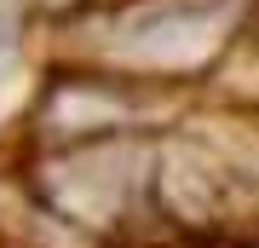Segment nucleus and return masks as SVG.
Wrapping results in <instances>:
<instances>
[{"label": "nucleus", "mask_w": 259, "mask_h": 248, "mask_svg": "<svg viewBox=\"0 0 259 248\" xmlns=\"http://www.w3.org/2000/svg\"><path fill=\"white\" fill-rule=\"evenodd\" d=\"M156 162H161V138L110 133L47 150L29 185H35L40 208H52L64 225L93 231V237H121L144 214H156Z\"/></svg>", "instance_id": "1"}, {"label": "nucleus", "mask_w": 259, "mask_h": 248, "mask_svg": "<svg viewBox=\"0 0 259 248\" xmlns=\"http://www.w3.org/2000/svg\"><path fill=\"white\" fill-rule=\"evenodd\" d=\"M231 0H127L104 29V69L133 81H179L225 46Z\"/></svg>", "instance_id": "2"}]
</instances>
